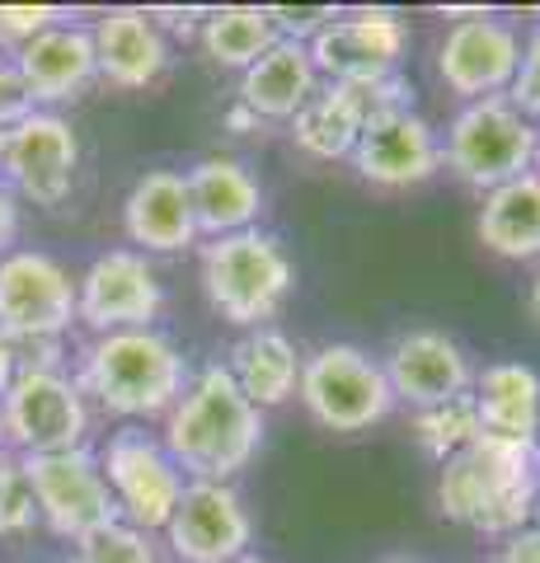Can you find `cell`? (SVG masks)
Instances as JSON below:
<instances>
[{"label": "cell", "instance_id": "5b68a950", "mask_svg": "<svg viewBox=\"0 0 540 563\" xmlns=\"http://www.w3.org/2000/svg\"><path fill=\"white\" fill-rule=\"evenodd\" d=\"M438 136H442V169L475 192L521 179V174H531L536 161V122L517 113L508 95L461 103Z\"/></svg>", "mask_w": 540, "mask_h": 563}, {"label": "cell", "instance_id": "277c9868", "mask_svg": "<svg viewBox=\"0 0 540 563\" xmlns=\"http://www.w3.org/2000/svg\"><path fill=\"white\" fill-rule=\"evenodd\" d=\"M198 282L217 320L231 329H268L296 291V263L287 244L264 225L198 244Z\"/></svg>", "mask_w": 540, "mask_h": 563}, {"label": "cell", "instance_id": "8992f818", "mask_svg": "<svg viewBox=\"0 0 540 563\" xmlns=\"http://www.w3.org/2000/svg\"><path fill=\"white\" fill-rule=\"evenodd\" d=\"M296 399L316 428L339 437L372 432L376 422L395 413V395L386 372H381V357H372L357 343H320L316 352H306Z\"/></svg>", "mask_w": 540, "mask_h": 563}, {"label": "cell", "instance_id": "ee69618b", "mask_svg": "<svg viewBox=\"0 0 540 563\" xmlns=\"http://www.w3.org/2000/svg\"><path fill=\"white\" fill-rule=\"evenodd\" d=\"M386 563H414V559H386Z\"/></svg>", "mask_w": 540, "mask_h": 563}, {"label": "cell", "instance_id": "8fae6325", "mask_svg": "<svg viewBox=\"0 0 540 563\" xmlns=\"http://www.w3.org/2000/svg\"><path fill=\"white\" fill-rule=\"evenodd\" d=\"M76 329V273L57 254L20 250L0 254V333L10 343L71 339Z\"/></svg>", "mask_w": 540, "mask_h": 563}, {"label": "cell", "instance_id": "9a60e30c", "mask_svg": "<svg viewBox=\"0 0 540 563\" xmlns=\"http://www.w3.org/2000/svg\"><path fill=\"white\" fill-rule=\"evenodd\" d=\"M161 544L169 563H235L240 554H254V512L235 484L188 479Z\"/></svg>", "mask_w": 540, "mask_h": 563}, {"label": "cell", "instance_id": "7c38bea8", "mask_svg": "<svg viewBox=\"0 0 540 563\" xmlns=\"http://www.w3.org/2000/svg\"><path fill=\"white\" fill-rule=\"evenodd\" d=\"M24 474H29L33 503H38V521L52 540H62L76 550V544L109 531L118 521L113 493L99 474L95 446L57 451V455H29Z\"/></svg>", "mask_w": 540, "mask_h": 563}, {"label": "cell", "instance_id": "4316f807", "mask_svg": "<svg viewBox=\"0 0 540 563\" xmlns=\"http://www.w3.org/2000/svg\"><path fill=\"white\" fill-rule=\"evenodd\" d=\"M277 43L268 5H212L202 10L198 47L217 70H250Z\"/></svg>", "mask_w": 540, "mask_h": 563}, {"label": "cell", "instance_id": "1f68e13d", "mask_svg": "<svg viewBox=\"0 0 540 563\" xmlns=\"http://www.w3.org/2000/svg\"><path fill=\"white\" fill-rule=\"evenodd\" d=\"M508 103L517 113H527L531 122H540V24L521 33V62H517Z\"/></svg>", "mask_w": 540, "mask_h": 563}, {"label": "cell", "instance_id": "4dcf8cb0", "mask_svg": "<svg viewBox=\"0 0 540 563\" xmlns=\"http://www.w3.org/2000/svg\"><path fill=\"white\" fill-rule=\"evenodd\" d=\"M71 20V10L62 5H0V57H14L29 38H38L43 29Z\"/></svg>", "mask_w": 540, "mask_h": 563}, {"label": "cell", "instance_id": "8d00e7d4", "mask_svg": "<svg viewBox=\"0 0 540 563\" xmlns=\"http://www.w3.org/2000/svg\"><path fill=\"white\" fill-rule=\"evenodd\" d=\"M221 128L225 132H231V136H254V132H264V122H258L250 109H245V103H225V113H221Z\"/></svg>", "mask_w": 540, "mask_h": 563}, {"label": "cell", "instance_id": "44dd1931", "mask_svg": "<svg viewBox=\"0 0 540 563\" xmlns=\"http://www.w3.org/2000/svg\"><path fill=\"white\" fill-rule=\"evenodd\" d=\"M184 179H188V198H194L202 240L240 235L264 221V207H268L264 184H258V174L240 155H202L194 169H184Z\"/></svg>", "mask_w": 540, "mask_h": 563}, {"label": "cell", "instance_id": "f1b7e54d", "mask_svg": "<svg viewBox=\"0 0 540 563\" xmlns=\"http://www.w3.org/2000/svg\"><path fill=\"white\" fill-rule=\"evenodd\" d=\"M71 563H169V554H165L161 536H146V531H136V526L113 521L109 531L76 544Z\"/></svg>", "mask_w": 540, "mask_h": 563}, {"label": "cell", "instance_id": "e0dca14e", "mask_svg": "<svg viewBox=\"0 0 540 563\" xmlns=\"http://www.w3.org/2000/svg\"><path fill=\"white\" fill-rule=\"evenodd\" d=\"M348 165L357 169L362 184L386 188V192H409L442 174V136L418 109L381 113L362 128Z\"/></svg>", "mask_w": 540, "mask_h": 563}, {"label": "cell", "instance_id": "6da1fadb", "mask_svg": "<svg viewBox=\"0 0 540 563\" xmlns=\"http://www.w3.org/2000/svg\"><path fill=\"white\" fill-rule=\"evenodd\" d=\"M161 442L184 470V479L202 484H235L254 465L268 432V413L240 395L221 362L194 366L188 390L174 399V409L161 418Z\"/></svg>", "mask_w": 540, "mask_h": 563}, {"label": "cell", "instance_id": "7402d4cb", "mask_svg": "<svg viewBox=\"0 0 540 563\" xmlns=\"http://www.w3.org/2000/svg\"><path fill=\"white\" fill-rule=\"evenodd\" d=\"M320 85L324 80H320L316 62H310V47L277 38L250 70L235 76V103H245L264 128H273V122L287 128V122L320 95Z\"/></svg>", "mask_w": 540, "mask_h": 563}, {"label": "cell", "instance_id": "836d02e7", "mask_svg": "<svg viewBox=\"0 0 540 563\" xmlns=\"http://www.w3.org/2000/svg\"><path fill=\"white\" fill-rule=\"evenodd\" d=\"M20 372H71V339H38V343H14Z\"/></svg>", "mask_w": 540, "mask_h": 563}, {"label": "cell", "instance_id": "3957f363", "mask_svg": "<svg viewBox=\"0 0 540 563\" xmlns=\"http://www.w3.org/2000/svg\"><path fill=\"white\" fill-rule=\"evenodd\" d=\"M438 512L484 540L531 526L540 512V446L480 432L461 455L438 465Z\"/></svg>", "mask_w": 540, "mask_h": 563}, {"label": "cell", "instance_id": "4fadbf2b", "mask_svg": "<svg viewBox=\"0 0 540 563\" xmlns=\"http://www.w3.org/2000/svg\"><path fill=\"white\" fill-rule=\"evenodd\" d=\"M409 43H414V29L399 10L357 5V10H339L306 47L324 85H372V80L399 76Z\"/></svg>", "mask_w": 540, "mask_h": 563}, {"label": "cell", "instance_id": "f546056e", "mask_svg": "<svg viewBox=\"0 0 540 563\" xmlns=\"http://www.w3.org/2000/svg\"><path fill=\"white\" fill-rule=\"evenodd\" d=\"M33 531H43V521L24 461L20 455H0V540H29Z\"/></svg>", "mask_w": 540, "mask_h": 563}, {"label": "cell", "instance_id": "f6af8a7d", "mask_svg": "<svg viewBox=\"0 0 540 563\" xmlns=\"http://www.w3.org/2000/svg\"><path fill=\"white\" fill-rule=\"evenodd\" d=\"M536 446H540V422H536Z\"/></svg>", "mask_w": 540, "mask_h": 563}, {"label": "cell", "instance_id": "cb8c5ba5", "mask_svg": "<svg viewBox=\"0 0 540 563\" xmlns=\"http://www.w3.org/2000/svg\"><path fill=\"white\" fill-rule=\"evenodd\" d=\"M470 404H475L480 432L503 437V442H536L540 422V372L517 357L489 362L475 372L470 385Z\"/></svg>", "mask_w": 540, "mask_h": 563}, {"label": "cell", "instance_id": "b9f144b4", "mask_svg": "<svg viewBox=\"0 0 540 563\" xmlns=\"http://www.w3.org/2000/svg\"><path fill=\"white\" fill-rule=\"evenodd\" d=\"M0 455H10V442H5V422H0Z\"/></svg>", "mask_w": 540, "mask_h": 563}, {"label": "cell", "instance_id": "d4e9b609", "mask_svg": "<svg viewBox=\"0 0 540 563\" xmlns=\"http://www.w3.org/2000/svg\"><path fill=\"white\" fill-rule=\"evenodd\" d=\"M475 235L494 258L540 263V174H521L480 192Z\"/></svg>", "mask_w": 540, "mask_h": 563}, {"label": "cell", "instance_id": "d6a6232c", "mask_svg": "<svg viewBox=\"0 0 540 563\" xmlns=\"http://www.w3.org/2000/svg\"><path fill=\"white\" fill-rule=\"evenodd\" d=\"M268 14H273V29H277V38H291V43H310L316 33L334 20V5H268Z\"/></svg>", "mask_w": 540, "mask_h": 563}, {"label": "cell", "instance_id": "603a6c76", "mask_svg": "<svg viewBox=\"0 0 540 563\" xmlns=\"http://www.w3.org/2000/svg\"><path fill=\"white\" fill-rule=\"evenodd\" d=\"M301 362H306V352L296 347L277 324L240 333V339L231 343V352L221 357V366L240 385V395H245L258 413H273V409H283V404L296 399Z\"/></svg>", "mask_w": 540, "mask_h": 563}, {"label": "cell", "instance_id": "30bf717a", "mask_svg": "<svg viewBox=\"0 0 540 563\" xmlns=\"http://www.w3.org/2000/svg\"><path fill=\"white\" fill-rule=\"evenodd\" d=\"M165 314V282L155 258L128 250H103L76 273V329L85 339L123 329H161Z\"/></svg>", "mask_w": 540, "mask_h": 563}, {"label": "cell", "instance_id": "74e56055", "mask_svg": "<svg viewBox=\"0 0 540 563\" xmlns=\"http://www.w3.org/2000/svg\"><path fill=\"white\" fill-rule=\"evenodd\" d=\"M14 376H20V357H14V343L0 333V395L14 385Z\"/></svg>", "mask_w": 540, "mask_h": 563}, {"label": "cell", "instance_id": "83f0119b", "mask_svg": "<svg viewBox=\"0 0 540 563\" xmlns=\"http://www.w3.org/2000/svg\"><path fill=\"white\" fill-rule=\"evenodd\" d=\"M409 437L432 465H447L451 455H461L480 437L475 404H470V395H461V399L432 404V409H414L409 413Z\"/></svg>", "mask_w": 540, "mask_h": 563}, {"label": "cell", "instance_id": "7bdbcfd3", "mask_svg": "<svg viewBox=\"0 0 540 563\" xmlns=\"http://www.w3.org/2000/svg\"><path fill=\"white\" fill-rule=\"evenodd\" d=\"M0 151H5V128H0Z\"/></svg>", "mask_w": 540, "mask_h": 563}, {"label": "cell", "instance_id": "52a82bcc", "mask_svg": "<svg viewBox=\"0 0 540 563\" xmlns=\"http://www.w3.org/2000/svg\"><path fill=\"white\" fill-rule=\"evenodd\" d=\"M95 461L113 493L118 521L136 526L146 536H161L188 488L184 470L174 465V455L161 442V432L142 428V422H113V432L95 446Z\"/></svg>", "mask_w": 540, "mask_h": 563}, {"label": "cell", "instance_id": "e575fe53", "mask_svg": "<svg viewBox=\"0 0 540 563\" xmlns=\"http://www.w3.org/2000/svg\"><path fill=\"white\" fill-rule=\"evenodd\" d=\"M489 563H540V521L521 526V531L494 540Z\"/></svg>", "mask_w": 540, "mask_h": 563}, {"label": "cell", "instance_id": "d590c367", "mask_svg": "<svg viewBox=\"0 0 540 563\" xmlns=\"http://www.w3.org/2000/svg\"><path fill=\"white\" fill-rule=\"evenodd\" d=\"M20 235H24V202L0 179V254L20 250Z\"/></svg>", "mask_w": 540, "mask_h": 563}, {"label": "cell", "instance_id": "ab89813d", "mask_svg": "<svg viewBox=\"0 0 540 563\" xmlns=\"http://www.w3.org/2000/svg\"><path fill=\"white\" fill-rule=\"evenodd\" d=\"M531 169L540 174V122H536V161H531Z\"/></svg>", "mask_w": 540, "mask_h": 563}, {"label": "cell", "instance_id": "f35d334b", "mask_svg": "<svg viewBox=\"0 0 540 563\" xmlns=\"http://www.w3.org/2000/svg\"><path fill=\"white\" fill-rule=\"evenodd\" d=\"M527 314H531L536 329H540V273L531 277V287H527Z\"/></svg>", "mask_w": 540, "mask_h": 563}, {"label": "cell", "instance_id": "484cf974", "mask_svg": "<svg viewBox=\"0 0 540 563\" xmlns=\"http://www.w3.org/2000/svg\"><path fill=\"white\" fill-rule=\"evenodd\" d=\"M362 128H367V85H320V95L287 122V136L306 161L334 165L353 155Z\"/></svg>", "mask_w": 540, "mask_h": 563}, {"label": "cell", "instance_id": "2e32d148", "mask_svg": "<svg viewBox=\"0 0 540 563\" xmlns=\"http://www.w3.org/2000/svg\"><path fill=\"white\" fill-rule=\"evenodd\" d=\"M20 90L29 99V109L62 113L66 103H80L99 85V62H95V38L90 20H62L43 29L38 38H29L10 57Z\"/></svg>", "mask_w": 540, "mask_h": 563}, {"label": "cell", "instance_id": "ba28073f", "mask_svg": "<svg viewBox=\"0 0 540 563\" xmlns=\"http://www.w3.org/2000/svg\"><path fill=\"white\" fill-rule=\"evenodd\" d=\"M0 422H5L10 455H57L80 451L95 437V404L85 399L71 372H20L0 395Z\"/></svg>", "mask_w": 540, "mask_h": 563}, {"label": "cell", "instance_id": "9c48e42d", "mask_svg": "<svg viewBox=\"0 0 540 563\" xmlns=\"http://www.w3.org/2000/svg\"><path fill=\"white\" fill-rule=\"evenodd\" d=\"M80 132L66 113L29 109L5 128V151H0V179L24 207L62 211L71 202L80 179Z\"/></svg>", "mask_w": 540, "mask_h": 563}, {"label": "cell", "instance_id": "60d3db41", "mask_svg": "<svg viewBox=\"0 0 540 563\" xmlns=\"http://www.w3.org/2000/svg\"><path fill=\"white\" fill-rule=\"evenodd\" d=\"M235 563H268V559H264V554H240Z\"/></svg>", "mask_w": 540, "mask_h": 563}, {"label": "cell", "instance_id": "7a4b0ae2", "mask_svg": "<svg viewBox=\"0 0 540 563\" xmlns=\"http://www.w3.org/2000/svg\"><path fill=\"white\" fill-rule=\"evenodd\" d=\"M71 376L95 404V413L151 428L188 390L194 366L165 329H123L85 339L71 357Z\"/></svg>", "mask_w": 540, "mask_h": 563}, {"label": "cell", "instance_id": "5bb4252c", "mask_svg": "<svg viewBox=\"0 0 540 563\" xmlns=\"http://www.w3.org/2000/svg\"><path fill=\"white\" fill-rule=\"evenodd\" d=\"M451 24L438 43V80L451 99L475 103L513 90L521 62V29L494 10H447Z\"/></svg>", "mask_w": 540, "mask_h": 563}, {"label": "cell", "instance_id": "ffe728a7", "mask_svg": "<svg viewBox=\"0 0 540 563\" xmlns=\"http://www.w3.org/2000/svg\"><path fill=\"white\" fill-rule=\"evenodd\" d=\"M123 235L128 250L146 254V258H169L184 250H198V217H194V198H188V179L184 169H146L136 174L128 198H123Z\"/></svg>", "mask_w": 540, "mask_h": 563}, {"label": "cell", "instance_id": "ac0fdd59", "mask_svg": "<svg viewBox=\"0 0 540 563\" xmlns=\"http://www.w3.org/2000/svg\"><path fill=\"white\" fill-rule=\"evenodd\" d=\"M95 38V62H99V85L118 95H142L155 90L169 66H174V43L155 24L151 5H109L90 20Z\"/></svg>", "mask_w": 540, "mask_h": 563}, {"label": "cell", "instance_id": "d6986e66", "mask_svg": "<svg viewBox=\"0 0 540 563\" xmlns=\"http://www.w3.org/2000/svg\"><path fill=\"white\" fill-rule=\"evenodd\" d=\"M381 372H386V380H390L395 404L432 409V404L470 395L480 366L470 362V352L451 339V333H442V329H405L386 347Z\"/></svg>", "mask_w": 540, "mask_h": 563}]
</instances>
